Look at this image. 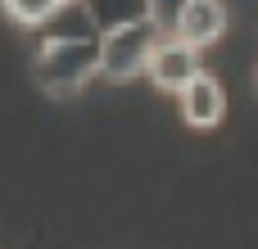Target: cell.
Segmentation results:
<instances>
[{"label":"cell","mask_w":258,"mask_h":249,"mask_svg":"<svg viewBox=\"0 0 258 249\" xmlns=\"http://www.w3.org/2000/svg\"><path fill=\"white\" fill-rule=\"evenodd\" d=\"M104 36H45L32 54V77L45 95H73L100 73Z\"/></svg>","instance_id":"obj_1"},{"label":"cell","mask_w":258,"mask_h":249,"mask_svg":"<svg viewBox=\"0 0 258 249\" xmlns=\"http://www.w3.org/2000/svg\"><path fill=\"white\" fill-rule=\"evenodd\" d=\"M163 41V32L154 23H136V27H118L104 36V54H100V73L109 82H127L132 73L150 68L154 45Z\"/></svg>","instance_id":"obj_2"},{"label":"cell","mask_w":258,"mask_h":249,"mask_svg":"<svg viewBox=\"0 0 258 249\" xmlns=\"http://www.w3.org/2000/svg\"><path fill=\"white\" fill-rule=\"evenodd\" d=\"M150 77H154L159 91L181 95V91L200 77V54H195V45L181 41V36H163V41L154 45V54H150Z\"/></svg>","instance_id":"obj_3"},{"label":"cell","mask_w":258,"mask_h":249,"mask_svg":"<svg viewBox=\"0 0 258 249\" xmlns=\"http://www.w3.org/2000/svg\"><path fill=\"white\" fill-rule=\"evenodd\" d=\"M222 113H227V95H222L218 77L200 73V77L181 91V118H186L190 127H218Z\"/></svg>","instance_id":"obj_4"},{"label":"cell","mask_w":258,"mask_h":249,"mask_svg":"<svg viewBox=\"0 0 258 249\" xmlns=\"http://www.w3.org/2000/svg\"><path fill=\"white\" fill-rule=\"evenodd\" d=\"M222 32H227V9H222V0H190L186 14H181V23H177V36L190 41L195 50H200V45H213Z\"/></svg>","instance_id":"obj_5"},{"label":"cell","mask_w":258,"mask_h":249,"mask_svg":"<svg viewBox=\"0 0 258 249\" xmlns=\"http://www.w3.org/2000/svg\"><path fill=\"white\" fill-rule=\"evenodd\" d=\"M86 18L95 23L100 36H109L118 27L150 23V0H86Z\"/></svg>","instance_id":"obj_6"},{"label":"cell","mask_w":258,"mask_h":249,"mask_svg":"<svg viewBox=\"0 0 258 249\" xmlns=\"http://www.w3.org/2000/svg\"><path fill=\"white\" fill-rule=\"evenodd\" d=\"M0 5H5V14H9L14 23L32 27V23H45L50 14H59L68 0H0Z\"/></svg>","instance_id":"obj_7"},{"label":"cell","mask_w":258,"mask_h":249,"mask_svg":"<svg viewBox=\"0 0 258 249\" xmlns=\"http://www.w3.org/2000/svg\"><path fill=\"white\" fill-rule=\"evenodd\" d=\"M186 5H190V0H150V23H154L163 36H177V23H181Z\"/></svg>","instance_id":"obj_8"},{"label":"cell","mask_w":258,"mask_h":249,"mask_svg":"<svg viewBox=\"0 0 258 249\" xmlns=\"http://www.w3.org/2000/svg\"><path fill=\"white\" fill-rule=\"evenodd\" d=\"M254 86H258V73H254Z\"/></svg>","instance_id":"obj_9"}]
</instances>
